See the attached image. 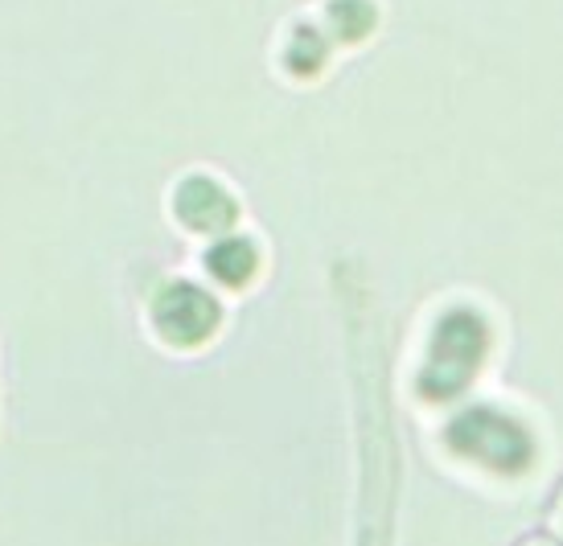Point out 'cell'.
Here are the masks:
<instances>
[{
  "instance_id": "obj_1",
  "label": "cell",
  "mask_w": 563,
  "mask_h": 546,
  "mask_svg": "<svg viewBox=\"0 0 563 546\" xmlns=\"http://www.w3.org/2000/svg\"><path fill=\"white\" fill-rule=\"evenodd\" d=\"M449 444H453V453L482 460V465L498 468V472H522L534 456L527 427H518L515 420L494 415V411H465L449 427Z\"/></svg>"
},
{
  "instance_id": "obj_2",
  "label": "cell",
  "mask_w": 563,
  "mask_h": 546,
  "mask_svg": "<svg viewBox=\"0 0 563 546\" xmlns=\"http://www.w3.org/2000/svg\"><path fill=\"white\" fill-rule=\"evenodd\" d=\"M482 358V342H477V321L461 316V321H449L444 333L437 337V354H432V370L423 375V390L432 399H444V394H456L465 387V378L473 375V366Z\"/></svg>"
},
{
  "instance_id": "obj_3",
  "label": "cell",
  "mask_w": 563,
  "mask_h": 546,
  "mask_svg": "<svg viewBox=\"0 0 563 546\" xmlns=\"http://www.w3.org/2000/svg\"><path fill=\"white\" fill-rule=\"evenodd\" d=\"M555 522H560V531H563V498H560V510H555Z\"/></svg>"
},
{
  "instance_id": "obj_4",
  "label": "cell",
  "mask_w": 563,
  "mask_h": 546,
  "mask_svg": "<svg viewBox=\"0 0 563 546\" xmlns=\"http://www.w3.org/2000/svg\"><path fill=\"white\" fill-rule=\"evenodd\" d=\"M522 546H555V543H522Z\"/></svg>"
}]
</instances>
